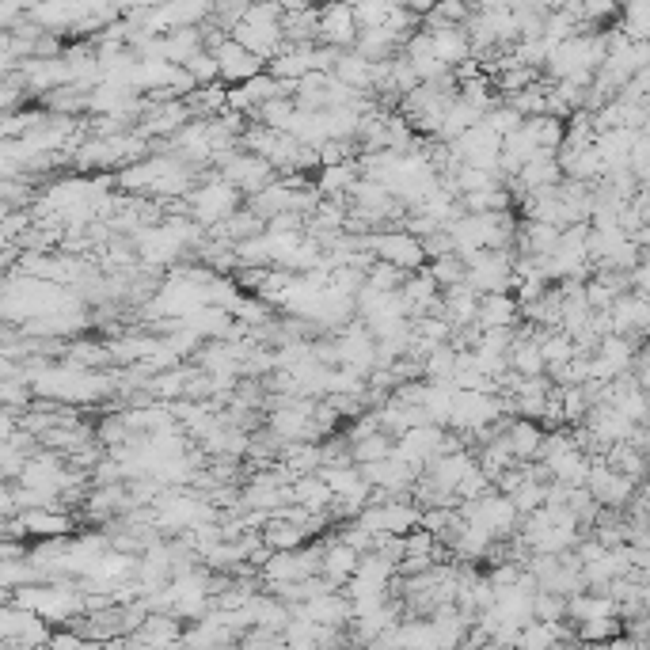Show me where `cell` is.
Wrapping results in <instances>:
<instances>
[{"label":"cell","mask_w":650,"mask_h":650,"mask_svg":"<svg viewBox=\"0 0 650 650\" xmlns=\"http://www.w3.org/2000/svg\"><path fill=\"white\" fill-rule=\"evenodd\" d=\"M312 419H316V407H312V403H286V407H278V411L270 415V434L278 441L297 445V441H308Z\"/></svg>","instance_id":"cell-8"},{"label":"cell","mask_w":650,"mask_h":650,"mask_svg":"<svg viewBox=\"0 0 650 650\" xmlns=\"http://www.w3.org/2000/svg\"><path fill=\"white\" fill-rule=\"evenodd\" d=\"M464 263V286L479 293V297H491V293H506L514 286V259L506 251H476Z\"/></svg>","instance_id":"cell-2"},{"label":"cell","mask_w":650,"mask_h":650,"mask_svg":"<svg viewBox=\"0 0 650 650\" xmlns=\"http://www.w3.org/2000/svg\"><path fill=\"white\" fill-rule=\"evenodd\" d=\"M240 206V194L225 179H210L198 191H191V210L198 225H225Z\"/></svg>","instance_id":"cell-4"},{"label":"cell","mask_w":650,"mask_h":650,"mask_svg":"<svg viewBox=\"0 0 650 650\" xmlns=\"http://www.w3.org/2000/svg\"><path fill=\"white\" fill-rule=\"evenodd\" d=\"M517 320V305L510 293H491L479 297L476 308V331H510Z\"/></svg>","instance_id":"cell-10"},{"label":"cell","mask_w":650,"mask_h":650,"mask_svg":"<svg viewBox=\"0 0 650 650\" xmlns=\"http://www.w3.org/2000/svg\"><path fill=\"white\" fill-rule=\"evenodd\" d=\"M506 445H510V453H514V460H529L540 453V445H544V430L536 426V422L529 419H514L510 426H506Z\"/></svg>","instance_id":"cell-13"},{"label":"cell","mask_w":650,"mask_h":650,"mask_svg":"<svg viewBox=\"0 0 650 650\" xmlns=\"http://www.w3.org/2000/svg\"><path fill=\"white\" fill-rule=\"evenodd\" d=\"M187 115H191V107L172 99L164 111H156V115L149 118V126H145L141 134H172V130H179V122H187Z\"/></svg>","instance_id":"cell-16"},{"label":"cell","mask_w":650,"mask_h":650,"mask_svg":"<svg viewBox=\"0 0 650 650\" xmlns=\"http://www.w3.org/2000/svg\"><path fill=\"white\" fill-rule=\"evenodd\" d=\"M358 559H362V555L354 552V548H346L343 540H339V544H327L324 552H320V571L327 574L331 586H339V582H346V578L354 574Z\"/></svg>","instance_id":"cell-14"},{"label":"cell","mask_w":650,"mask_h":650,"mask_svg":"<svg viewBox=\"0 0 650 650\" xmlns=\"http://www.w3.org/2000/svg\"><path fill=\"white\" fill-rule=\"evenodd\" d=\"M620 20H624V27H620V31H628L624 39H628V42H647V31H650V4H628V8L620 12Z\"/></svg>","instance_id":"cell-18"},{"label":"cell","mask_w":650,"mask_h":650,"mask_svg":"<svg viewBox=\"0 0 650 650\" xmlns=\"http://www.w3.org/2000/svg\"><path fill=\"white\" fill-rule=\"evenodd\" d=\"M358 525L373 536H407L419 525V510L411 502H400V498H384L377 506L362 510Z\"/></svg>","instance_id":"cell-3"},{"label":"cell","mask_w":650,"mask_h":650,"mask_svg":"<svg viewBox=\"0 0 650 650\" xmlns=\"http://www.w3.org/2000/svg\"><path fill=\"white\" fill-rule=\"evenodd\" d=\"M210 54L213 61H217V77L232 80V84H248L251 77H259L263 73V61L255 58V54H248L244 46H236V42L225 35H217V39H210Z\"/></svg>","instance_id":"cell-5"},{"label":"cell","mask_w":650,"mask_h":650,"mask_svg":"<svg viewBox=\"0 0 650 650\" xmlns=\"http://www.w3.org/2000/svg\"><path fill=\"white\" fill-rule=\"evenodd\" d=\"M179 236H175L168 225L164 229H141L137 232V251H141V259L145 263H172L175 255H179Z\"/></svg>","instance_id":"cell-12"},{"label":"cell","mask_w":650,"mask_h":650,"mask_svg":"<svg viewBox=\"0 0 650 650\" xmlns=\"http://www.w3.org/2000/svg\"><path fill=\"white\" fill-rule=\"evenodd\" d=\"M278 16H282L278 8H244V20L232 27L229 39L236 46H244L248 54H255L259 61L274 58L282 50V39H286Z\"/></svg>","instance_id":"cell-1"},{"label":"cell","mask_w":650,"mask_h":650,"mask_svg":"<svg viewBox=\"0 0 650 650\" xmlns=\"http://www.w3.org/2000/svg\"><path fill=\"white\" fill-rule=\"evenodd\" d=\"M506 365H514L517 377H544V358L536 350V339H514L510 354H506Z\"/></svg>","instance_id":"cell-15"},{"label":"cell","mask_w":650,"mask_h":650,"mask_svg":"<svg viewBox=\"0 0 650 650\" xmlns=\"http://www.w3.org/2000/svg\"><path fill=\"white\" fill-rule=\"evenodd\" d=\"M369 248L373 255L388 263V267L396 270H419L426 263V255H422V244L419 240H411L407 232H381V236H373L369 240Z\"/></svg>","instance_id":"cell-6"},{"label":"cell","mask_w":650,"mask_h":650,"mask_svg":"<svg viewBox=\"0 0 650 650\" xmlns=\"http://www.w3.org/2000/svg\"><path fill=\"white\" fill-rule=\"evenodd\" d=\"M430 278H434V286L438 289H453L464 282V263H460L457 255H441V259H434L430 263V270H426Z\"/></svg>","instance_id":"cell-17"},{"label":"cell","mask_w":650,"mask_h":650,"mask_svg":"<svg viewBox=\"0 0 650 650\" xmlns=\"http://www.w3.org/2000/svg\"><path fill=\"white\" fill-rule=\"evenodd\" d=\"M559 179H563V172H559L555 156L536 153L533 160H529V164H521V172H517V187H521L525 194L552 191V187H559Z\"/></svg>","instance_id":"cell-11"},{"label":"cell","mask_w":650,"mask_h":650,"mask_svg":"<svg viewBox=\"0 0 650 650\" xmlns=\"http://www.w3.org/2000/svg\"><path fill=\"white\" fill-rule=\"evenodd\" d=\"M179 69H183V73H187L194 84H210V80H217V61H213L210 50H198V54L183 61Z\"/></svg>","instance_id":"cell-20"},{"label":"cell","mask_w":650,"mask_h":650,"mask_svg":"<svg viewBox=\"0 0 650 650\" xmlns=\"http://www.w3.org/2000/svg\"><path fill=\"white\" fill-rule=\"evenodd\" d=\"M403 270L388 267V263H377V267L369 270V289H381V293H396L403 286Z\"/></svg>","instance_id":"cell-21"},{"label":"cell","mask_w":650,"mask_h":650,"mask_svg":"<svg viewBox=\"0 0 650 650\" xmlns=\"http://www.w3.org/2000/svg\"><path fill=\"white\" fill-rule=\"evenodd\" d=\"M384 457H392V438L388 434H373V438H365V441H354V460L358 464H377V460H384Z\"/></svg>","instance_id":"cell-19"},{"label":"cell","mask_w":650,"mask_h":650,"mask_svg":"<svg viewBox=\"0 0 650 650\" xmlns=\"http://www.w3.org/2000/svg\"><path fill=\"white\" fill-rule=\"evenodd\" d=\"M221 179H225L236 194L240 191L259 194L263 187L274 183V168H270L267 160H259V156L240 153V156H229V160H225V175H221Z\"/></svg>","instance_id":"cell-7"},{"label":"cell","mask_w":650,"mask_h":650,"mask_svg":"<svg viewBox=\"0 0 650 650\" xmlns=\"http://www.w3.org/2000/svg\"><path fill=\"white\" fill-rule=\"evenodd\" d=\"M316 35H320V39H324V46H331V50L354 46V39H358V27H354V8L335 4V8L316 12Z\"/></svg>","instance_id":"cell-9"}]
</instances>
